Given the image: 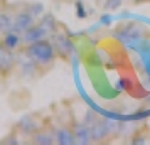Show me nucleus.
Segmentation results:
<instances>
[{
	"label": "nucleus",
	"mask_w": 150,
	"mask_h": 145,
	"mask_svg": "<svg viewBox=\"0 0 150 145\" xmlns=\"http://www.w3.org/2000/svg\"><path fill=\"white\" fill-rule=\"evenodd\" d=\"M17 132H21L22 135H29V137H32L37 130H41L42 128V123L41 120L37 118V115L34 113H29L25 117H22L19 122H17Z\"/></svg>",
	"instance_id": "20e7f679"
},
{
	"label": "nucleus",
	"mask_w": 150,
	"mask_h": 145,
	"mask_svg": "<svg viewBox=\"0 0 150 145\" xmlns=\"http://www.w3.org/2000/svg\"><path fill=\"white\" fill-rule=\"evenodd\" d=\"M135 2H145V0H135ZM149 2H150V0H149Z\"/></svg>",
	"instance_id": "6ab92c4d"
},
{
	"label": "nucleus",
	"mask_w": 150,
	"mask_h": 145,
	"mask_svg": "<svg viewBox=\"0 0 150 145\" xmlns=\"http://www.w3.org/2000/svg\"><path fill=\"white\" fill-rule=\"evenodd\" d=\"M49 37H51V34L42 27L41 24H35V25H32L29 30H25L24 34H21L22 46H29V44H32V42L44 41V39H49Z\"/></svg>",
	"instance_id": "423d86ee"
},
{
	"label": "nucleus",
	"mask_w": 150,
	"mask_h": 145,
	"mask_svg": "<svg viewBox=\"0 0 150 145\" xmlns=\"http://www.w3.org/2000/svg\"><path fill=\"white\" fill-rule=\"evenodd\" d=\"M73 132H74L76 137V144L78 145H89L93 144V137H91V132H89L88 125L81 123H74L73 125Z\"/></svg>",
	"instance_id": "6e6552de"
},
{
	"label": "nucleus",
	"mask_w": 150,
	"mask_h": 145,
	"mask_svg": "<svg viewBox=\"0 0 150 145\" xmlns=\"http://www.w3.org/2000/svg\"><path fill=\"white\" fill-rule=\"evenodd\" d=\"M0 74H2V73H0Z\"/></svg>",
	"instance_id": "aec40b11"
},
{
	"label": "nucleus",
	"mask_w": 150,
	"mask_h": 145,
	"mask_svg": "<svg viewBox=\"0 0 150 145\" xmlns=\"http://www.w3.org/2000/svg\"><path fill=\"white\" fill-rule=\"evenodd\" d=\"M17 66V56L14 51H8L7 47H4L0 44V73L4 76L10 74Z\"/></svg>",
	"instance_id": "39448f33"
},
{
	"label": "nucleus",
	"mask_w": 150,
	"mask_h": 145,
	"mask_svg": "<svg viewBox=\"0 0 150 145\" xmlns=\"http://www.w3.org/2000/svg\"><path fill=\"white\" fill-rule=\"evenodd\" d=\"M22 51L42 69L51 68L52 62H54V59L57 57V56H56V51H54V46H52V42L49 41V39L37 41V42L29 44V46H24Z\"/></svg>",
	"instance_id": "f257e3e1"
},
{
	"label": "nucleus",
	"mask_w": 150,
	"mask_h": 145,
	"mask_svg": "<svg viewBox=\"0 0 150 145\" xmlns=\"http://www.w3.org/2000/svg\"><path fill=\"white\" fill-rule=\"evenodd\" d=\"M14 29V15L8 12H0V37Z\"/></svg>",
	"instance_id": "f8f14e48"
},
{
	"label": "nucleus",
	"mask_w": 150,
	"mask_h": 145,
	"mask_svg": "<svg viewBox=\"0 0 150 145\" xmlns=\"http://www.w3.org/2000/svg\"><path fill=\"white\" fill-rule=\"evenodd\" d=\"M76 15L79 17V19H86V15H88V12H86V8H84V4L83 2H76Z\"/></svg>",
	"instance_id": "dca6fc26"
},
{
	"label": "nucleus",
	"mask_w": 150,
	"mask_h": 145,
	"mask_svg": "<svg viewBox=\"0 0 150 145\" xmlns=\"http://www.w3.org/2000/svg\"><path fill=\"white\" fill-rule=\"evenodd\" d=\"M32 25H35V19L29 14L27 10H21V12H17L14 15V29L12 30L19 32V34H24Z\"/></svg>",
	"instance_id": "0eeeda50"
},
{
	"label": "nucleus",
	"mask_w": 150,
	"mask_h": 145,
	"mask_svg": "<svg viewBox=\"0 0 150 145\" xmlns=\"http://www.w3.org/2000/svg\"><path fill=\"white\" fill-rule=\"evenodd\" d=\"M122 2L123 0H105L101 5L105 10H116V8L122 5Z\"/></svg>",
	"instance_id": "2eb2a0df"
},
{
	"label": "nucleus",
	"mask_w": 150,
	"mask_h": 145,
	"mask_svg": "<svg viewBox=\"0 0 150 145\" xmlns=\"http://www.w3.org/2000/svg\"><path fill=\"white\" fill-rule=\"evenodd\" d=\"M25 10H27L34 19H39V17L44 15V7H42V4H30Z\"/></svg>",
	"instance_id": "4468645a"
},
{
	"label": "nucleus",
	"mask_w": 150,
	"mask_h": 145,
	"mask_svg": "<svg viewBox=\"0 0 150 145\" xmlns=\"http://www.w3.org/2000/svg\"><path fill=\"white\" fill-rule=\"evenodd\" d=\"M32 144H35V145H52V144H56L54 130L42 127L41 130H37L34 135H32Z\"/></svg>",
	"instance_id": "1a4fd4ad"
},
{
	"label": "nucleus",
	"mask_w": 150,
	"mask_h": 145,
	"mask_svg": "<svg viewBox=\"0 0 150 145\" xmlns=\"http://www.w3.org/2000/svg\"><path fill=\"white\" fill-rule=\"evenodd\" d=\"M0 44L4 47H7L8 51H19L22 46V39H21V34L15 32V30H8L7 34H4L0 37Z\"/></svg>",
	"instance_id": "9d476101"
},
{
	"label": "nucleus",
	"mask_w": 150,
	"mask_h": 145,
	"mask_svg": "<svg viewBox=\"0 0 150 145\" xmlns=\"http://www.w3.org/2000/svg\"><path fill=\"white\" fill-rule=\"evenodd\" d=\"M8 144H14V145L21 144V142H19V138H17V135H15V133H12V135H8V137H4L2 140H0V145H8Z\"/></svg>",
	"instance_id": "f3484780"
},
{
	"label": "nucleus",
	"mask_w": 150,
	"mask_h": 145,
	"mask_svg": "<svg viewBox=\"0 0 150 145\" xmlns=\"http://www.w3.org/2000/svg\"><path fill=\"white\" fill-rule=\"evenodd\" d=\"M56 144L57 145H74L76 144V137L73 128L69 127H62V128H56Z\"/></svg>",
	"instance_id": "9b49d317"
},
{
	"label": "nucleus",
	"mask_w": 150,
	"mask_h": 145,
	"mask_svg": "<svg viewBox=\"0 0 150 145\" xmlns=\"http://www.w3.org/2000/svg\"><path fill=\"white\" fill-rule=\"evenodd\" d=\"M15 68H19V71H21V76L22 78H35L37 76V73H39V66L35 64L30 57H29L24 51H21L19 54H17V66Z\"/></svg>",
	"instance_id": "7ed1b4c3"
},
{
	"label": "nucleus",
	"mask_w": 150,
	"mask_h": 145,
	"mask_svg": "<svg viewBox=\"0 0 150 145\" xmlns=\"http://www.w3.org/2000/svg\"><path fill=\"white\" fill-rule=\"evenodd\" d=\"M49 41L52 42V46H54L56 56H59L61 59H68L69 56L73 54V51H74V42L71 41L66 34H62V32L56 30L54 34H51Z\"/></svg>",
	"instance_id": "f03ea898"
},
{
	"label": "nucleus",
	"mask_w": 150,
	"mask_h": 145,
	"mask_svg": "<svg viewBox=\"0 0 150 145\" xmlns=\"http://www.w3.org/2000/svg\"><path fill=\"white\" fill-rule=\"evenodd\" d=\"M41 24L42 27L47 30L49 34H54L56 30H57V21H56V17L54 15H51V14H46V15H42V19H41Z\"/></svg>",
	"instance_id": "ddd939ff"
},
{
	"label": "nucleus",
	"mask_w": 150,
	"mask_h": 145,
	"mask_svg": "<svg viewBox=\"0 0 150 145\" xmlns=\"http://www.w3.org/2000/svg\"><path fill=\"white\" fill-rule=\"evenodd\" d=\"M96 2H98V4H100V5H101L103 2H105V0H96Z\"/></svg>",
	"instance_id": "a211bd4d"
}]
</instances>
